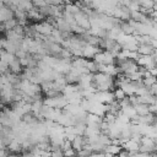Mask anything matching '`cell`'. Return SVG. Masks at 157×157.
I'll use <instances>...</instances> for the list:
<instances>
[{
    "label": "cell",
    "instance_id": "1",
    "mask_svg": "<svg viewBox=\"0 0 157 157\" xmlns=\"http://www.w3.org/2000/svg\"><path fill=\"white\" fill-rule=\"evenodd\" d=\"M117 66H119L120 72H121L123 75H126V76H129V75H131V74H134L135 71L139 70L137 63H136L135 60H131V59H128V60L120 63V64L117 65Z\"/></svg>",
    "mask_w": 157,
    "mask_h": 157
},
{
    "label": "cell",
    "instance_id": "2",
    "mask_svg": "<svg viewBox=\"0 0 157 157\" xmlns=\"http://www.w3.org/2000/svg\"><path fill=\"white\" fill-rule=\"evenodd\" d=\"M36 31L42 34V36H45V37H49L53 32V29L55 28L54 25L50 22V21H43V22H39V23H34L33 25Z\"/></svg>",
    "mask_w": 157,
    "mask_h": 157
},
{
    "label": "cell",
    "instance_id": "3",
    "mask_svg": "<svg viewBox=\"0 0 157 157\" xmlns=\"http://www.w3.org/2000/svg\"><path fill=\"white\" fill-rule=\"evenodd\" d=\"M74 16H75V21H76V23H77L80 27H82V28L86 29V31H88V29L91 28L90 17H88L87 13H85L83 11H78V12L75 13Z\"/></svg>",
    "mask_w": 157,
    "mask_h": 157
},
{
    "label": "cell",
    "instance_id": "4",
    "mask_svg": "<svg viewBox=\"0 0 157 157\" xmlns=\"http://www.w3.org/2000/svg\"><path fill=\"white\" fill-rule=\"evenodd\" d=\"M99 52H102V49L99 47H94L91 44H86L82 49V58L85 59H93L96 54H98Z\"/></svg>",
    "mask_w": 157,
    "mask_h": 157
},
{
    "label": "cell",
    "instance_id": "5",
    "mask_svg": "<svg viewBox=\"0 0 157 157\" xmlns=\"http://www.w3.org/2000/svg\"><path fill=\"white\" fill-rule=\"evenodd\" d=\"M86 144H87V141H86V136H85V135H76L75 139L71 141L72 148H74L76 152H78L80 150H82Z\"/></svg>",
    "mask_w": 157,
    "mask_h": 157
},
{
    "label": "cell",
    "instance_id": "6",
    "mask_svg": "<svg viewBox=\"0 0 157 157\" xmlns=\"http://www.w3.org/2000/svg\"><path fill=\"white\" fill-rule=\"evenodd\" d=\"M121 147H123V150H126L128 152H139L140 142L139 141H135L132 139H129Z\"/></svg>",
    "mask_w": 157,
    "mask_h": 157
},
{
    "label": "cell",
    "instance_id": "7",
    "mask_svg": "<svg viewBox=\"0 0 157 157\" xmlns=\"http://www.w3.org/2000/svg\"><path fill=\"white\" fill-rule=\"evenodd\" d=\"M155 52V48L152 47V44H140L137 53L140 55H152V53Z\"/></svg>",
    "mask_w": 157,
    "mask_h": 157
},
{
    "label": "cell",
    "instance_id": "8",
    "mask_svg": "<svg viewBox=\"0 0 157 157\" xmlns=\"http://www.w3.org/2000/svg\"><path fill=\"white\" fill-rule=\"evenodd\" d=\"M7 148V151L10 152V153H20V152H22V145L16 140V139H13L12 141H11V144L6 147Z\"/></svg>",
    "mask_w": 157,
    "mask_h": 157
},
{
    "label": "cell",
    "instance_id": "9",
    "mask_svg": "<svg viewBox=\"0 0 157 157\" xmlns=\"http://www.w3.org/2000/svg\"><path fill=\"white\" fill-rule=\"evenodd\" d=\"M27 18L33 20V21H39V20H43L44 16L39 12V10H38L37 7H33L32 10H29V11L27 12Z\"/></svg>",
    "mask_w": 157,
    "mask_h": 157
},
{
    "label": "cell",
    "instance_id": "10",
    "mask_svg": "<svg viewBox=\"0 0 157 157\" xmlns=\"http://www.w3.org/2000/svg\"><path fill=\"white\" fill-rule=\"evenodd\" d=\"M21 69H22V65H21L18 58H16V59L9 65V70H10L12 74H17V75L21 74Z\"/></svg>",
    "mask_w": 157,
    "mask_h": 157
},
{
    "label": "cell",
    "instance_id": "11",
    "mask_svg": "<svg viewBox=\"0 0 157 157\" xmlns=\"http://www.w3.org/2000/svg\"><path fill=\"white\" fill-rule=\"evenodd\" d=\"M135 110L137 113L139 117H142V115H146L150 113V109H148V105L147 104H144V103H137L135 107Z\"/></svg>",
    "mask_w": 157,
    "mask_h": 157
},
{
    "label": "cell",
    "instance_id": "12",
    "mask_svg": "<svg viewBox=\"0 0 157 157\" xmlns=\"http://www.w3.org/2000/svg\"><path fill=\"white\" fill-rule=\"evenodd\" d=\"M121 150H123V147L121 146H118V145H108V146H105V150H104V152L105 153H110L112 156H117V155H119L120 152H121Z\"/></svg>",
    "mask_w": 157,
    "mask_h": 157
},
{
    "label": "cell",
    "instance_id": "13",
    "mask_svg": "<svg viewBox=\"0 0 157 157\" xmlns=\"http://www.w3.org/2000/svg\"><path fill=\"white\" fill-rule=\"evenodd\" d=\"M113 94H114L115 101H118V102H120V101H123L125 97H128V96L125 94V92H124L120 87H115L114 91H113Z\"/></svg>",
    "mask_w": 157,
    "mask_h": 157
},
{
    "label": "cell",
    "instance_id": "14",
    "mask_svg": "<svg viewBox=\"0 0 157 157\" xmlns=\"http://www.w3.org/2000/svg\"><path fill=\"white\" fill-rule=\"evenodd\" d=\"M18 25V21L13 17V18H11V20H7L6 22H4V28L6 29V31H11V29H13L16 26Z\"/></svg>",
    "mask_w": 157,
    "mask_h": 157
},
{
    "label": "cell",
    "instance_id": "15",
    "mask_svg": "<svg viewBox=\"0 0 157 157\" xmlns=\"http://www.w3.org/2000/svg\"><path fill=\"white\" fill-rule=\"evenodd\" d=\"M142 82H144V85L147 87V88H151L157 81H156V76H148V77H145V78H142Z\"/></svg>",
    "mask_w": 157,
    "mask_h": 157
},
{
    "label": "cell",
    "instance_id": "16",
    "mask_svg": "<svg viewBox=\"0 0 157 157\" xmlns=\"http://www.w3.org/2000/svg\"><path fill=\"white\" fill-rule=\"evenodd\" d=\"M103 120L110 125V124L115 123V120H117V115L113 114V113H109V112H108V113H105V115L103 117Z\"/></svg>",
    "mask_w": 157,
    "mask_h": 157
},
{
    "label": "cell",
    "instance_id": "17",
    "mask_svg": "<svg viewBox=\"0 0 157 157\" xmlns=\"http://www.w3.org/2000/svg\"><path fill=\"white\" fill-rule=\"evenodd\" d=\"M128 9H129V11H140L141 6L139 5V2H137V1H130V4H129V6H128Z\"/></svg>",
    "mask_w": 157,
    "mask_h": 157
},
{
    "label": "cell",
    "instance_id": "18",
    "mask_svg": "<svg viewBox=\"0 0 157 157\" xmlns=\"http://www.w3.org/2000/svg\"><path fill=\"white\" fill-rule=\"evenodd\" d=\"M76 153L77 152L71 147V148H67V150L64 151V157H75V156H77Z\"/></svg>",
    "mask_w": 157,
    "mask_h": 157
},
{
    "label": "cell",
    "instance_id": "19",
    "mask_svg": "<svg viewBox=\"0 0 157 157\" xmlns=\"http://www.w3.org/2000/svg\"><path fill=\"white\" fill-rule=\"evenodd\" d=\"M32 2L34 5V7H37V9H40V7H43V6L47 5L45 0H32Z\"/></svg>",
    "mask_w": 157,
    "mask_h": 157
},
{
    "label": "cell",
    "instance_id": "20",
    "mask_svg": "<svg viewBox=\"0 0 157 157\" xmlns=\"http://www.w3.org/2000/svg\"><path fill=\"white\" fill-rule=\"evenodd\" d=\"M6 42H7V39H6V38H1V37H0V49H5Z\"/></svg>",
    "mask_w": 157,
    "mask_h": 157
},
{
    "label": "cell",
    "instance_id": "21",
    "mask_svg": "<svg viewBox=\"0 0 157 157\" xmlns=\"http://www.w3.org/2000/svg\"><path fill=\"white\" fill-rule=\"evenodd\" d=\"M90 157H104V152H92Z\"/></svg>",
    "mask_w": 157,
    "mask_h": 157
},
{
    "label": "cell",
    "instance_id": "22",
    "mask_svg": "<svg viewBox=\"0 0 157 157\" xmlns=\"http://www.w3.org/2000/svg\"><path fill=\"white\" fill-rule=\"evenodd\" d=\"M5 148H6V146H5L4 141H2V139H0V150H5Z\"/></svg>",
    "mask_w": 157,
    "mask_h": 157
},
{
    "label": "cell",
    "instance_id": "23",
    "mask_svg": "<svg viewBox=\"0 0 157 157\" xmlns=\"http://www.w3.org/2000/svg\"><path fill=\"white\" fill-rule=\"evenodd\" d=\"M131 1H139V0H131Z\"/></svg>",
    "mask_w": 157,
    "mask_h": 157
},
{
    "label": "cell",
    "instance_id": "24",
    "mask_svg": "<svg viewBox=\"0 0 157 157\" xmlns=\"http://www.w3.org/2000/svg\"><path fill=\"white\" fill-rule=\"evenodd\" d=\"M156 81H157V76H156Z\"/></svg>",
    "mask_w": 157,
    "mask_h": 157
},
{
    "label": "cell",
    "instance_id": "25",
    "mask_svg": "<svg viewBox=\"0 0 157 157\" xmlns=\"http://www.w3.org/2000/svg\"><path fill=\"white\" fill-rule=\"evenodd\" d=\"M0 112H1V110H0Z\"/></svg>",
    "mask_w": 157,
    "mask_h": 157
}]
</instances>
